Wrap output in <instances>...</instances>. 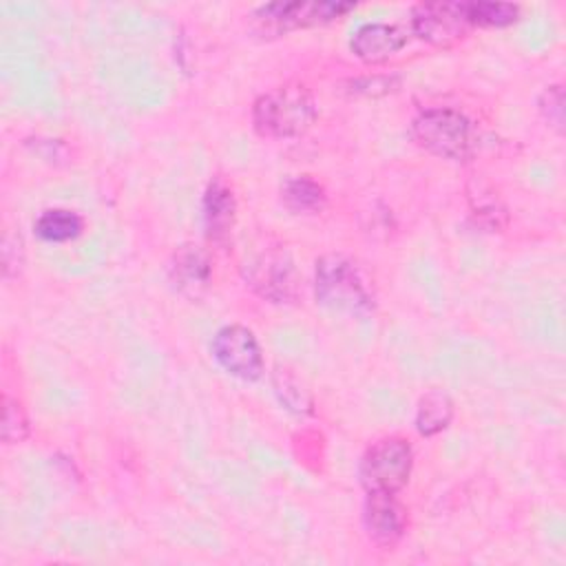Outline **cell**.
Wrapping results in <instances>:
<instances>
[{
    "label": "cell",
    "instance_id": "obj_1",
    "mask_svg": "<svg viewBox=\"0 0 566 566\" xmlns=\"http://www.w3.org/2000/svg\"><path fill=\"white\" fill-rule=\"evenodd\" d=\"M316 301L332 312L365 316L374 312V287L360 265L345 254H323L314 270Z\"/></svg>",
    "mask_w": 566,
    "mask_h": 566
},
{
    "label": "cell",
    "instance_id": "obj_2",
    "mask_svg": "<svg viewBox=\"0 0 566 566\" xmlns=\"http://www.w3.org/2000/svg\"><path fill=\"white\" fill-rule=\"evenodd\" d=\"M314 95L298 82H287L259 95L252 106V126L268 139L298 137L314 124Z\"/></svg>",
    "mask_w": 566,
    "mask_h": 566
},
{
    "label": "cell",
    "instance_id": "obj_3",
    "mask_svg": "<svg viewBox=\"0 0 566 566\" xmlns=\"http://www.w3.org/2000/svg\"><path fill=\"white\" fill-rule=\"evenodd\" d=\"M411 139L427 153L453 161H467L478 146L473 122L455 108H424L411 122Z\"/></svg>",
    "mask_w": 566,
    "mask_h": 566
},
{
    "label": "cell",
    "instance_id": "obj_4",
    "mask_svg": "<svg viewBox=\"0 0 566 566\" xmlns=\"http://www.w3.org/2000/svg\"><path fill=\"white\" fill-rule=\"evenodd\" d=\"M354 2L314 0V2H270L252 11L250 27L261 38H279L287 31L327 24L352 11Z\"/></svg>",
    "mask_w": 566,
    "mask_h": 566
},
{
    "label": "cell",
    "instance_id": "obj_5",
    "mask_svg": "<svg viewBox=\"0 0 566 566\" xmlns=\"http://www.w3.org/2000/svg\"><path fill=\"white\" fill-rule=\"evenodd\" d=\"M411 464V444L400 436H385L363 453L358 478L367 493H398L409 482Z\"/></svg>",
    "mask_w": 566,
    "mask_h": 566
},
{
    "label": "cell",
    "instance_id": "obj_6",
    "mask_svg": "<svg viewBox=\"0 0 566 566\" xmlns=\"http://www.w3.org/2000/svg\"><path fill=\"white\" fill-rule=\"evenodd\" d=\"M409 18L411 33L436 46H449L453 42H460L473 29L467 2H420L411 9Z\"/></svg>",
    "mask_w": 566,
    "mask_h": 566
},
{
    "label": "cell",
    "instance_id": "obj_7",
    "mask_svg": "<svg viewBox=\"0 0 566 566\" xmlns=\"http://www.w3.org/2000/svg\"><path fill=\"white\" fill-rule=\"evenodd\" d=\"M212 356L219 367L245 382H254L263 376V352L252 329L245 325H226L221 327L212 343Z\"/></svg>",
    "mask_w": 566,
    "mask_h": 566
},
{
    "label": "cell",
    "instance_id": "obj_8",
    "mask_svg": "<svg viewBox=\"0 0 566 566\" xmlns=\"http://www.w3.org/2000/svg\"><path fill=\"white\" fill-rule=\"evenodd\" d=\"M245 281L256 294L272 303H290L298 287L294 263L281 248H268L254 254L245 263Z\"/></svg>",
    "mask_w": 566,
    "mask_h": 566
},
{
    "label": "cell",
    "instance_id": "obj_9",
    "mask_svg": "<svg viewBox=\"0 0 566 566\" xmlns=\"http://www.w3.org/2000/svg\"><path fill=\"white\" fill-rule=\"evenodd\" d=\"M363 524L371 542L378 546H394L407 528V511L396 493H367Z\"/></svg>",
    "mask_w": 566,
    "mask_h": 566
},
{
    "label": "cell",
    "instance_id": "obj_10",
    "mask_svg": "<svg viewBox=\"0 0 566 566\" xmlns=\"http://www.w3.org/2000/svg\"><path fill=\"white\" fill-rule=\"evenodd\" d=\"M168 279L179 294L188 298L203 296L212 281V263L208 252L195 243L179 245L168 261Z\"/></svg>",
    "mask_w": 566,
    "mask_h": 566
},
{
    "label": "cell",
    "instance_id": "obj_11",
    "mask_svg": "<svg viewBox=\"0 0 566 566\" xmlns=\"http://www.w3.org/2000/svg\"><path fill=\"white\" fill-rule=\"evenodd\" d=\"M405 44H407V33L396 24H387V22H367L358 27L349 40L352 53L367 64H380L389 60Z\"/></svg>",
    "mask_w": 566,
    "mask_h": 566
},
{
    "label": "cell",
    "instance_id": "obj_12",
    "mask_svg": "<svg viewBox=\"0 0 566 566\" xmlns=\"http://www.w3.org/2000/svg\"><path fill=\"white\" fill-rule=\"evenodd\" d=\"M237 217V199L223 177H214L203 195V226L214 243H226Z\"/></svg>",
    "mask_w": 566,
    "mask_h": 566
},
{
    "label": "cell",
    "instance_id": "obj_13",
    "mask_svg": "<svg viewBox=\"0 0 566 566\" xmlns=\"http://www.w3.org/2000/svg\"><path fill=\"white\" fill-rule=\"evenodd\" d=\"M281 201L294 214H316L325 208V188L307 175L290 177L281 186Z\"/></svg>",
    "mask_w": 566,
    "mask_h": 566
},
{
    "label": "cell",
    "instance_id": "obj_14",
    "mask_svg": "<svg viewBox=\"0 0 566 566\" xmlns=\"http://www.w3.org/2000/svg\"><path fill=\"white\" fill-rule=\"evenodd\" d=\"M35 234L46 243H66L82 234L84 219L66 208H49L33 223Z\"/></svg>",
    "mask_w": 566,
    "mask_h": 566
},
{
    "label": "cell",
    "instance_id": "obj_15",
    "mask_svg": "<svg viewBox=\"0 0 566 566\" xmlns=\"http://www.w3.org/2000/svg\"><path fill=\"white\" fill-rule=\"evenodd\" d=\"M451 420H453V400L449 398V394L440 389H431L418 400L416 429L420 436L424 438L436 436L444 431Z\"/></svg>",
    "mask_w": 566,
    "mask_h": 566
},
{
    "label": "cell",
    "instance_id": "obj_16",
    "mask_svg": "<svg viewBox=\"0 0 566 566\" xmlns=\"http://www.w3.org/2000/svg\"><path fill=\"white\" fill-rule=\"evenodd\" d=\"M272 385L274 391L281 400V405H285V409L294 411V413H312L314 411V400L310 396V391L303 387V382L285 367H276V371L272 374Z\"/></svg>",
    "mask_w": 566,
    "mask_h": 566
},
{
    "label": "cell",
    "instance_id": "obj_17",
    "mask_svg": "<svg viewBox=\"0 0 566 566\" xmlns=\"http://www.w3.org/2000/svg\"><path fill=\"white\" fill-rule=\"evenodd\" d=\"M473 27H509L520 18V7L511 2H467Z\"/></svg>",
    "mask_w": 566,
    "mask_h": 566
},
{
    "label": "cell",
    "instance_id": "obj_18",
    "mask_svg": "<svg viewBox=\"0 0 566 566\" xmlns=\"http://www.w3.org/2000/svg\"><path fill=\"white\" fill-rule=\"evenodd\" d=\"M29 436V420L22 405L9 396H4L2 407V440L7 444H18Z\"/></svg>",
    "mask_w": 566,
    "mask_h": 566
},
{
    "label": "cell",
    "instance_id": "obj_19",
    "mask_svg": "<svg viewBox=\"0 0 566 566\" xmlns=\"http://www.w3.org/2000/svg\"><path fill=\"white\" fill-rule=\"evenodd\" d=\"M469 201L471 208L475 212V217L486 223L489 228H500L502 223L497 221V217H504V206L500 203V199L493 195V190H489L484 184L475 188V192L469 190Z\"/></svg>",
    "mask_w": 566,
    "mask_h": 566
},
{
    "label": "cell",
    "instance_id": "obj_20",
    "mask_svg": "<svg viewBox=\"0 0 566 566\" xmlns=\"http://www.w3.org/2000/svg\"><path fill=\"white\" fill-rule=\"evenodd\" d=\"M537 106H539L544 122L553 130L564 133V88H562V84L546 86L537 99Z\"/></svg>",
    "mask_w": 566,
    "mask_h": 566
},
{
    "label": "cell",
    "instance_id": "obj_21",
    "mask_svg": "<svg viewBox=\"0 0 566 566\" xmlns=\"http://www.w3.org/2000/svg\"><path fill=\"white\" fill-rule=\"evenodd\" d=\"M22 259H24V250H22L20 234L18 237L4 234V241H2V270H4L7 279L11 276V268H15L20 272Z\"/></svg>",
    "mask_w": 566,
    "mask_h": 566
},
{
    "label": "cell",
    "instance_id": "obj_22",
    "mask_svg": "<svg viewBox=\"0 0 566 566\" xmlns=\"http://www.w3.org/2000/svg\"><path fill=\"white\" fill-rule=\"evenodd\" d=\"M394 82L398 84V80H391V77H378V75H376L371 82H369V77H363V80H354V82H352V91H354V93H365V95H378L376 88H380V93L385 95V93L394 91V88H391Z\"/></svg>",
    "mask_w": 566,
    "mask_h": 566
}]
</instances>
